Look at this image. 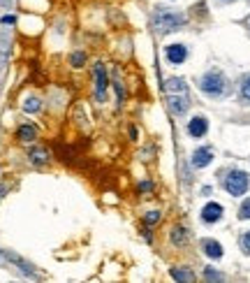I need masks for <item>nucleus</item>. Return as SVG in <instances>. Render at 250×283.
Listing matches in <instances>:
<instances>
[{"label": "nucleus", "instance_id": "obj_6", "mask_svg": "<svg viewBox=\"0 0 250 283\" xmlns=\"http://www.w3.org/2000/svg\"><path fill=\"white\" fill-rule=\"evenodd\" d=\"M165 56H167V61H169L171 65H181V63L188 61V46H183V44H169L165 49Z\"/></svg>", "mask_w": 250, "mask_h": 283}, {"label": "nucleus", "instance_id": "obj_4", "mask_svg": "<svg viewBox=\"0 0 250 283\" xmlns=\"http://www.w3.org/2000/svg\"><path fill=\"white\" fill-rule=\"evenodd\" d=\"M222 214H225L222 204H218V202H206L204 209H202V221H204L206 225H213V223H218L222 218Z\"/></svg>", "mask_w": 250, "mask_h": 283}, {"label": "nucleus", "instance_id": "obj_21", "mask_svg": "<svg viewBox=\"0 0 250 283\" xmlns=\"http://www.w3.org/2000/svg\"><path fill=\"white\" fill-rule=\"evenodd\" d=\"M241 248H243V251L250 255V232H245L243 237H241Z\"/></svg>", "mask_w": 250, "mask_h": 283}, {"label": "nucleus", "instance_id": "obj_22", "mask_svg": "<svg viewBox=\"0 0 250 283\" xmlns=\"http://www.w3.org/2000/svg\"><path fill=\"white\" fill-rule=\"evenodd\" d=\"M72 65H74V67L84 65V54H74V56H72Z\"/></svg>", "mask_w": 250, "mask_h": 283}, {"label": "nucleus", "instance_id": "obj_25", "mask_svg": "<svg viewBox=\"0 0 250 283\" xmlns=\"http://www.w3.org/2000/svg\"><path fill=\"white\" fill-rule=\"evenodd\" d=\"M248 3H250V0H248Z\"/></svg>", "mask_w": 250, "mask_h": 283}, {"label": "nucleus", "instance_id": "obj_17", "mask_svg": "<svg viewBox=\"0 0 250 283\" xmlns=\"http://www.w3.org/2000/svg\"><path fill=\"white\" fill-rule=\"evenodd\" d=\"M185 228H174L171 230V239H174V244H183L185 242Z\"/></svg>", "mask_w": 250, "mask_h": 283}, {"label": "nucleus", "instance_id": "obj_2", "mask_svg": "<svg viewBox=\"0 0 250 283\" xmlns=\"http://www.w3.org/2000/svg\"><path fill=\"white\" fill-rule=\"evenodd\" d=\"M222 188H225L230 195L241 197L245 191L250 188V177L243 172V170H230L225 174V181H222Z\"/></svg>", "mask_w": 250, "mask_h": 283}, {"label": "nucleus", "instance_id": "obj_3", "mask_svg": "<svg viewBox=\"0 0 250 283\" xmlns=\"http://www.w3.org/2000/svg\"><path fill=\"white\" fill-rule=\"evenodd\" d=\"M183 23H185V16L179 14V12H155V16H153L155 33H162V35L176 31V28Z\"/></svg>", "mask_w": 250, "mask_h": 283}, {"label": "nucleus", "instance_id": "obj_1", "mask_svg": "<svg viewBox=\"0 0 250 283\" xmlns=\"http://www.w3.org/2000/svg\"><path fill=\"white\" fill-rule=\"evenodd\" d=\"M199 88H202V93L209 98H220L222 93L227 91V79L222 72L211 70L199 79Z\"/></svg>", "mask_w": 250, "mask_h": 283}, {"label": "nucleus", "instance_id": "obj_5", "mask_svg": "<svg viewBox=\"0 0 250 283\" xmlns=\"http://www.w3.org/2000/svg\"><path fill=\"white\" fill-rule=\"evenodd\" d=\"M95 79H97V88H95V100L97 102H105L107 98V86H109V79H107V70L102 63L95 65Z\"/></svg>", "mask_w": 250, "mask_h": 283}, {"label": "nucleus", "instance_id": "obj_14", "mask_svg": "<svg viewBox=\"0 0 250 283\" xmlns=\"http://www.w3.org/2000/svg\"><path fill=\"white\" fill-rule=\"evenodd\" d=\"M241 98L250 102V75H245L243 81H241Z\"/></svg>", "mask_w": 250, "mask_h": 283}, {"label": "nucleus", "instance_id": "obj_7", "mask_svg": "<svg viewBox=\"0 0 250 283\" xmlns=\"http://www.w3.org/2000/svg\"><path fill=\"white\" fill-rule=\"evenodd\" d=\"M211 160H213V149L211 147H199L195 153H192V165H195L197 170L211 165Z\"/></svg>", "mask_w": 250, "mask_h": 283}, {"label": "nucleus", "instance_id": "obj_20", "mask_svg": "<svg viewBox=\"0 0 250 283\" xmlns=\"http://www.w3.org/2000/svg\"><path fill=\"white\" fill-rule=\"evenodd\" d=\"M158 218H160V214L158 211H151V214H146V225H155V223H158Z\"/></svg>", "mask_w": 250, "mask_h": 283}, {"label": "nucleus", "instance_id": "obj_9", "mask_svg": "<svg viewBox=\"0 0 250 283\" xmlns=\"http://www.w3.org/2000/svg\"><path fill=\"white\" fill-rule=\"evenodd\" d=\"M209 132V121L204 116H195L188 123V135L190 137H204Z\"/></svg>", "mask_w": 250, "mask_h": 283}, {"label": "nucleus", "instance_id": "obj_12", "mask_svg": "<svg viewBox=\"0 0 250 283\" xmlns=\"http://www.w3.org/2000/svg\"><path fill=\"white\" fill-rule=\"evenodd\" d=\"M171 278L174 281H195L190 269H171Z\"/></svg>", "mask_w": 250, "mask_h": 283}, {"label": "nucleus", "instance_id": "obj_15", "mask_svg": "<svg viewBox=\"0 0 250 283\" xmlns=\"http://www.w3.org/2000/svg\"><path fill=\"white\" fill-rule=\"evenodd\" d=\"M23 107H26L28 114H35V111H40V100H37V98H28Z\"/></svg>", "mask_w": 250, "mask_h": 283}, {"label": "nucleus", "instance_id": "obj_16", "mask_svg": "<svg viewBox=\"0 0 250 283\" xmlns=\"http://www.w3.org/2000/svg\"><path fill=\"white\" fill-rule=\"evenodd\" d=\"M239 218H241V221H250V197H248V200H243V204H241Z\"/></svg>", "mask_w": 250, "mask_h": 283}, {"label": "nucleus", "instance_id": "obj_23", "mask_svg": "<svg viewBox=\"0 0 250 283\" xmlns=\"http://www.w3.org/2000/svg\"><path fill=\"white\" fill-rule=\"evenodd\" d=\"M139 191H151V183L148 181H141L139 183Z\"/></svg>", "mask_w": 250, "mask_h": 283}, {"label": "nucleus", "instance_id": "obj_24", "mask_svg": "<svg viewBox=\"0 0 250 283\" xmlns=\"http://www.w3.org/2000/svg\"><path fill=\"white\" fill-rule=\"evenodd\" d=\"M225 3H234V0H225Z\"/></svg>", "mask_w": 250, "mask_h": 283}, {"label": "nucleus", "instance_id": "obj_18", "mask_svg": "<svg viewBox=\"0 0 250 283\" xmlns=\"http://www.w3.org/2000/svg\"><path fill=\"white\" fill-rule=\"evenodd\" d=\"M19 137H21V139H33V137H35V128H33V126H21Z\"/></svg>", "mask_w": 250, "mask_h": 283}, {"label": "nucleus", "instance_id": "obj_13", "mask_svg": "<svg viewBox=\"0 0 250 283\" xmlns=\"http://www.w3.org/2000/svg\"><path fill=\"white\" fill-rule=\"evenodd\" d=\"M46 158H49V153L44 151V149H33V151H30V160L33 162H37V165H42V162H46Z\"/></svg>", "mask_w": 250, "mask_h": 283}, {"label": "nucleus", "instance_id": "obj_8", "mask_svg": "<svg viewBox=\"0 0 250 283\" xmlns=\"http://www.w3.org/2000/svg\"><path fill=\"white\" fill-rule=\"evenodd\" d=\"M167 107L171 109V114H176V116H181V114H185L188 111V107H190V102H188V98H185V93H183V98H181V93L179 96H169V100H167Z\"/></svg>", "mask_w": 250, "mask_h": 283}, {"label": "nucleus", "instance_id": "obj_11", "mask_svg": "<svg viewBox=\"0 0 250 283\" xmlns=\"http://www.w3.org/2000/svg\"><path fill=\"white\" fill-rule=\"evenodd\" d=\"M165 91L169 93V96H179V93L183 96V93L188 91V84H185L181 77H171V79L165 81Z\"/></svg>", "mask_w": 250, "mask_h": 283}, {"label": "nucleus", "instance_id": "obj_19", "mask_svg": "<svg viewBox=\"0 0 250 283\" xmlns=\"http://www.w3.org/2000/svg\"><path fill=\"white\" fill-rule=\"evenodd\" d=\"M204 276L206 281H222V274L215 272V269H204Z\"/></svg>", "mask_w": 250, "mask_h": 283}, {"label": "nucleus", "instance_id": "obj_10", "mask_svg": "<svg viewBox=\"0 0 250 283\" xmlns=\"http://www.w3.org/2000/svg\"><path fill=\"white\" fill-rule=\"evenodd\" d=\"M202 251L206 253V258H211V260H220L222 258V246L218 242H215V239H204V242H202Z\"/></svg>", "mask_w": 250, "mask_h": 283}]
</instances>
